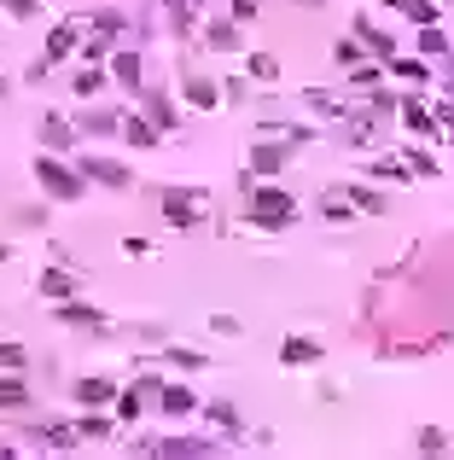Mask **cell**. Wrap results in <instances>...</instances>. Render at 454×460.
Segmentation results:
<instances>
[{
	"instance_id": "7dc6e473",
	"label": "cell",
	"mask_w": 454,
	"mask_h": 460,
	"mask_svg": "<svg viewBox=\"0 0 454 460\" xmlns=\"http://www.w3.org/2000/svg\"><path fill=\"white\" fill-rule=\"evenodd\" d=\"M257 12H262V0H227V18H234V24H250Z\"/></svg>"
},
{
	"instance_id": "3957f363",
	"label": "cell",
	"mask_w": 454,
	"mask_h": 460,
	"mask_svg": "<svg viewBox=\"0 0 454 460\" xmlns=\"http://www.w3.org/2000/svg\"><path fill=\"white\" fill-rule=\"evenodd\" d=\"M210 198L198 193V187H164V193H158V216H164L169 227H181V234H193V227H204L210 216Z\"/></svg>"
},
{
	"instance_id": "cb8c5ba5",
	"label": "cell",
	"mask_w": 454,
	"mask_h": 460,
	"mask_svg": "<svg viewBox=\"0 0 454 460\" xmlns=\"http://www.w3.org/2000/svg\"><path fill=\"white\" fill-rule=\"evenodd\" d=\"M315 210H320V222H332V227H350V222L361 216V210L350 204L344 187H338V193H320V198H315Z\"/></svg>"
},
{
	"instance_id": "9a60e30c",
	"label": "cell",
	"mask_w": 454,
	"mask_h": 460,
	"mask_svg": "<svg viewBox=\"0 0 454 460\" xmlns=\"http://www.w3.org/2000/svg\"><path fill=\"white\" fill-rule=\"evenodd\" d=\"M76 134H94V140H117L123 134V111H111V105H88L76 117Z\"/></svg>"
},
{
	"instance_id": "8992f818",
	"label": "cell",
	"mask_w": 454,
	"mask_h": 460,
	"mask_svg": "<svg viewBox=\"0 0 454 460\" xmlns=\"http://www.w3.org/2000/svg\"><path fill=\"white\" fill-rule=\"evenodd\" d=\"M35 292H42L47 303H65V297H82V292H88V274H76V268H70V257L58 251V263H47L42 274H35Z\"/></svg>"
},
{
	"instance_id": "4fadbf2b",
	"label": "cell",
	"mask_w": 454,
	"mask_h": 460,
	"mask_svg": "<svg viewBox=\"0 0 454 460\" xmlns=\"http://www.w3.org/2000/svg\"><path fill=\"white\" fill-rule=\"evenodd\" d=\"M350 35L361 42V53H367V58H390V53H396V35H390V29H379L367 12L350 18Z\"/></svg>"
},
{
	"instance_id": "7402d4cb",
	"label": "cell",
	"mask_w": 454,
	"mask_h": 460,
	"mask_svg": "<svg viewBox=\"0 0 454 460\" xmlns=\"http://www.w3.org/2000/svg\"><path fill=\"white\" fill-rule=\"evenodd\" d=\"M35 443L53 448V455H76V448H82V432H76V426H65V419H47L42 432H35Z\"/></svg>"
},
{
	"instance_id": "603a6c76",
	"label": "cell",
	"mask_w": 454,
	"mask_h": 460,
	"mask_svg": "<svg viewBox=\"0 0 454 460\" xmlns=\"http://www.w3.org/2000/svg\"><path fill=\"white\" fill-rule=\"evenodd\" d=\"M204 47H210V53H239L245 35H239L234 18H210V24H204Z\"/></svg>"
},
{
	"instance_id": "6f0895ef",
	"label": "cell",
	"mask_w": 454,
	"mask_h": 460,
	"mask_svg": "<svg viewBox=\"0 0 454 460\" xmlns=\"http://www.w3.org/2000/svg\"><path fill=\"white\" fill-rule=\"evenodd\" d=\"M449 6H454V0H449Z\"/></svg>"
},
{
	"instance_id": "e0dca14e",
	"label": "cell",
	"mask_w": 454,
	"mask_h": 460,
	"mask_svg": "<svg viewBox=\"0 0 454 460\" xmlns=\"http://www.w3.org/2000/svg\"><path fill=\"white\" fill-rule=\"evenodd\" d=\"M35 134H42V152H70V146H76V123L58 117V111H42Z\"/></svg>"
},
{
	"instance_id": "836d02e7",
	"label": "cell",
	"mask_w": 454,
	"mask_h": 460,
	"mask_svg": "<svg viewBox=\"0 0 454 460\" xmlns=\"http://www.w3.org/2000/svg\"><path fill=\"white\" fill-rule=\"evenodd\" d=\"M385 82V58H361V65H350V88L356 94H367V88Z\"/></svg>"
},
{
	"instance_id": "ee69618b",
	"label": "cell",
	"mask_w": 454,
	"mask_h": 460,
	"mask_svg": "<svg viewBox=\"0 0 454 460\" xmlns=\"http://www.w3.org/2000/svg\"><path fill=\"white\" fill-rule=\"evenodd\" d=\"M332 58H338V65H361L367 53H361V42H356V35H344V42L332 47Z\"/></svg>"
},
{
	"instance_id": "f546056e",
	"label": "cell",
	"mask_w": 454,
	"mask_h": 460,
	"mask_svg": "<svg viewBox=\"0 0 454 460\" xmlns=\"http://www.w3.org/2000/svg\"><path fill=\"white\" fill-rule=\"evenodd\" d=\"M76 432H82V443H105V437L117 432V419H105V408H82Z\"/></svg>"
},
{
	"instance_id": "d6986e66",
	"label": "cell",
	"mask_w": 454,
	"mask_h": 460,
	"mask_svg": "<svg viewBox=\"0 0 454 460\" xmlns=\"http://www.w3.org/2000/svg\"><path fill=\"white\" fill-rule=\"evenodd\" d=\"M117 140H128L135 152H151V146H158V140H169V134L151 123L146 111H123V134H117Z\"/></svg>"
},
{
	"instance_id": "74e56055",
	"label": "cell",
	"mask_w": 454,
	"mask_h": 460,
	"mask_svg": "<svg viewBox=\"0 0 454 460\" xmlns=\"http://www.w3.org/2000/svg\"><path fill=\"white\" fill-rule=\"evenodd\" d=\"M111 408H117V419H123V426H135V419L140 414H146V396H140V391H117V402H111Z\"/></svg>"
},
{
	"instance_id": "e575fe53",
	"label": "cell",
	"mask_w": 454,
	"mask_h": 460,
	"mask_svg": "<svg viewBox=\"0 0 454 460\" xmlns=\"http://www.w3.org/2000/svg\"><path fill=\"white\" fill-rule=\"evenodd\" d=\"M402 164H408V175H419V181H437L442 175V164L431 152H419V146H408V152H402Z\"/></svg>"
},
{
	"instance_id": "d6a6232c",
	"label": "cell",
	"mask_w": 454,
	"mask_h": 460,
	"mask_svg": "<svg viewBox=\"0 0 454 460\" xmlns=\"http://www.w3.org/2000/svg\"><path fill=\"white\" fill-rule=\"evenodd\" d=\"M303 105H309L315 117H344V111H350V105L332 94V88H303Z\"/></svg>"
},
{
	"instance_id": "db71d44e",
	"label": "cell",
	"mask_w": 454,
	"mask_h": 460,
	"mask_svg": "<svg viewBox=\"0 0 454 460\" xmlns=\"http://www.w3.org/2000/svg\"><path fill=\"white\" fill-rule=\"evenodd\" d=\"M12 455H18V448H12V443H0V460H12Z\"/></svg>"
},
{
	"instance_id": "8fae6325",
	"label": "cell",
	"mask_w": 454,
	"mask_h": 460,
	"mask_svg": "<svg viewBox=\"0 0 454 460\" xmlns=\"http://www.w3.org/2000/svg\"><path fill=\"white\" fill-rule=\"evenodd\" d=\"M198 391L187 385V379H164V391H158V414L164 419H187V414H198Z\"/></svg>"
},
{
	"instance_id": "5b68a950",
	"label": "cell",
	"mask_w": 454,
	"mask_h": 460,
	"mask_svg": "<svg viewBox=\"0 0 454 460\" xmlns=\"http://www.w3.org/2000/svg\"><path fill=\"white\" fill-rule=\"evenodd\" d=\"M291 164V146L274 134H257L250 140V152H245V175L250 181H280V169Z\"/></svg>"
},
{
	"instance_id": "f5cc1de1",
	"label": "cell",
	"mask_w": 454,
	"mask_h": 460,
	"mask_svg": "<svg viewBox=\"0 0 454 460\" xmlns=\"http://www.w3.org/2000/svg\"><path fill=\"white\" fill-rule=\"evenodd\" d=\"M385 6H390V12H408V0H385Z\"/></svg>"
},
{
	"instance_id": "ba28073f",
	"label": "cell",
	"mask_w": 454,
	"mask_h": 460,
	"mask_svg": "<svg viewBox=\"0 0 454 460\" xmlns=\"http://www.w3.org/2000/svg\"><path fill=\"white\" fill-rule=\"evenodd\" d=\"M385 76H390V82H402V88H413V94H426L437 70H431V58H419V53H402V47H396V53L385 58Z\"/></svg>"
},
{
	"instance_id": "d590c367",
	"label": "cell",
	"mask_w": 454,
	"mask_h": 460,
	"mask_svg": "<svg viewBox=\"0 0 454 460\" xmlns=\"http://www.w3.org/2000/svg\"><path fill=\"white\" fill-rule=\"evenodd\" d=\"M413 448H419V455H449L454 437H449V432H437V426H419V432H413Z\"/></svg>"
},
{
	"instance_id": "f1b7e54d",
	"label": "cell",
	"mask_w": 454,
	"mask_h": 460,
	"mask_svg": "<svg viewBox=\"0 0 454 460\" xmlns=\"http://www.w3.org/2000/svg\"><path fill=\"white\" fill-rule=\"evenodd\" d=\"M70 88H76V99H99L111 88V70H99V65H82L76 76H70Z\"/></svg>"
},
{
	"instance_id": "7c38bea8",
	"label": "cell",
	"mask_w": 454,
	"mask_h": 460,
	"mask_svg": "<svg viewBox=\"0 0 454 460\" xmlns=\"http://www.w3.org/2000/svg\"><path fill=\"white\" fill-rule=\"evenodd\" d=\"M216 437H158V443H146V455L158 460H198V455H216Z\"/></svg>"
},
{
	"instance_id": "7bdbcfd3",
	"label": "cell",
	"mask_w": 454,
	"mask_h": 460,
	"mask_svg": "<svg viewBox=\"0 0 454 460\" xmlns=\"http://www.w3.org/2000/svg\"><path fill=\"white\" fill-rule=\"evenodd\" d=\"M128 391H140V396H146L151 408H158V391H164V373H140L135 385H128Z\"/></svg>"
},
{
	"instance_id": "8d00e7d4",
	"label": "cell",
	"mask_w": 454,
	"mask_h": 460,
	"mask_svg": "<svg viewBox=\"0 0 454 460\" xmlns=\"http://www.w3.org/2000/svg\"><path fill=\"white\" fill-rule=\"evenodd\" d=\"M0 373H29V349L18 338H0Z\"/></svg>"
},
{
	"instance_id": "5bb4252c",
	"label": "cell",
	"mask_w": 454,
	"mask_h": 460,
	"mask_svg": "<svg viewBox=\"0 0 454 460\" xmlns=\"http://www.w3.org/2000/svg\"><path fill=\"white\" fill-rule=\"evenodd\" d=\"M396 123H402V128H408V134H413V140H426V134H437V117H431V105H426V99H419V94H413V88H408V94H402V99H396Z\"/></svg>"
},
{
	"instance_id": "ac0fdd59",
	"label": "cell",
	"mask_w": 454,
	"mask_h": 460,
	"mask_svg": "<svg viewBox=\"0 0 454 460\" xmlns=\"http://www.w3.org/2000/svg\"><path fill=\"white\" fill-rule=\"evenodd\" d=\"M140 111L164 128V134H175V128H181V111H175V99H169L164 88H140Z\"/></svg>"
},
{
	"instance_id": "277c9868",
	"label": "cell",
	"mask_w": 454,
	"mask_h": 460,
	"mask_svg": "<svg viewBox=\"0 0 454 460\" xmlns=\"http://www.w3.org/2000/svg\"><path fill=\"white\" fill-rule=\"evenodd\" d=\"M70 164L82 169L88 187H105V193H128V187H135V169L117 164V157H105V152H82V157H70Z\"/></svg>"
},
{
	"instance_id": "f907efd6",
	"label": "cell",
	"mask_w": 454,
	"mask_h": 460,
	"mask_svg": "<svg viewBox=\"0 0 454 460\" xmlns=\"http://www.w3.org/2000/svg\"><path fill=\"white\" fill-rule=\"evenodd\" d=\"M18 227H47V210H18Z\"/></svg>"
},
{
	"instance_id": "f35d334b",
	"label": "cell",
	"mask_w": 454,
	"mask_h": 460,
	"mask_svg": "<svg viewBox=\"0 0 454 460\" xmlns=\"http://www.w3.org/2000/svg\"><path fill=\"white\" fill-rule=\"evenodd\" d=\"M204 414H210V426H216V432H227V437L239 432V408H234V402H210Z\"/></svg>"
},
{
	"instance_id": "681fc988",
	"label": "cell",
	"mask_w": 454,
	"mask_h": 460,
	"mask_svg": "<svg viewBox=\"0 0 454 460\" xmlns=\"http://www.w3.org/2000/svg\"><path fill=\"white\" fill-rule=\"evenodd\" d=\"M210 333H221V338H239V321H234V315H210Z\"/></svg>"
},
{
	"instance_id": "9c48e42d",
	"label": "cell",
	"mask_w": 454,
	"mask_h": 460,
	"mask_svg": "<svg viewBox=\"0 0 454 460\" xmlns=\"http://www.w3.org/2000/svg\"><path fill=\"white\" fill-rule=\"evenodd\" d=\"M181 99H187V111H216L221 105V82H210L204 70H181Z\"/></svg>"
},
{
	"instance_id": "ab89813d",
	"label": "cell",
	"mask_w": 454,
	"mask_h": 460,
	"mask_svg": "<svg viewBox=\"0 0 454 460\" xmlns=\"http://www.w3.org/2000/svg\"><path fill=\"white\" fill-rule=\"evenodd\" d=\"M88 24H94V29H105L111 42H123V29H128V18H123V12H117V6H105V12H94V18H88Z\"/></svg>"
},
{
	"instance_id": "c3c4849f",
	"label": "cell",
	"mask_w": 454,
	"mask_h": 460,
	"mask_svg": "<svg viewBox=\"0 0 454 460\" xmlns=\"http://www.w3.org/2000/svg\"><path fill=\"white\" fill-rule=\"evenodd\" d=\"M47 76H53V65H47V53H42V58H29V70H24V82H29V88H42V82H47Z\"/></svg>"
},
{
	"instance_id": "52a82bcc",
	"label": "cell",
	"mask_w": 454,
	"mask_h": 460,
	"mask_svg": "<svg viewBox=\"0 0 454 460\" xmlns=\"http://www.w3.org/2000/svg\"><path fill=\"white\" fill-rule=\"evenodd\" d=\"M105 65H111V82L123 88V94L140 99V88H146V58H140V47H123V42H117Z\"/></svg>"
},
{
	"instance_id": "816d5d0a",
	"label": "cell",
	"mask_w": 454,
	"mask_h": 460,
	"mask_svg": "<svg viewBox=\"0 0 454 460\" xmlns=\"http://www.w3.org/2000/svg\"><path fill=\"white\" fill-rule=\"evenodd\" d=\"M123 257H151V245H146V239H135V234H128V239H123Z\"/></svg>"
},
{
	"instance_id": "1f68e13d",
	"label": "cell",
	"mask_w": 454,
	"mask_h": 460,
	"mask_svg": "<svg viewBox=\"0 0 454 460\" xmlns=\"http://www.w3.org/2000/svg\"><path fill=\"white\" fill-rule=\"evenodd\" d=\"M245 76H250L257 88H274V82H280V58H274V53H245Z\"/></svg>"
},
{
	"instance_id": "60d3db41",
	"label": "cell",
	"mask_w": 454,
	"mask_h": 460,
	"mask_svg": "<svg viewBox=\"0 0 454 460\" xmlns=\"http://www.w3.org/2000/svg\"><path fill=\"white\" fill-rule=\"evenodd\" d=\"M0 12L18 18V24H35L42 18V0H0Z\"/></svg>"
},
{
	"instance_id": "11a10c76",
	"label": "cell",
	"mask_w": 454,
	"mask_h": 460,
	"mask_svg": "<svg viewBox=\"0 0 454 460\" xmlns=\"http://www.w3.org/2000/svg\"><path fill=\"white\" fill-rule=\"evenodd\" d=\"M6 257H12V251H6V239H0V268H6Z\"/></svg>"
},
{
	"instance_id": "6da1fadb",
	"label": "cell",
	"mask_w": 454,
	"mask_h": 460,
	"mask_svg": "<svg viewBox=\"0 0 454 460\" xmlns=\"http://www.w3.org/2000/svg\"><path fill=\"white\" fill-rule=\"evenodd\" d=\"M245 210H250V227H262V234H280V227L297 222V198L274 181H250V175H245Z\"/></svg>"
},
{
	"instance_id": "f6af8a7d",
	"label": "cell",
	"mask_w": 454,
	"mask_h": 460,
	"mask_svg": "<svg viewBox=\"0 0 454 460\" xmlns=\"http://www.w3.org/2000/svg\"><path fill=\"white\" fill-rule=\"evenodd\" d=\"M221 99L245 105V99H250V76H227V82H221Z\"/></svg>"
},
{
	"instance_id": "44dd1931",
	"label": "cell",
	"mask_w": 454,
	"mask_h": 460,
	"mask_svg": "<svg viewBox=\"0 0 454 460\" xmlns=\"http://www.w3.org/2000/svg\"><path fill=\"white\" fill-rule=\"evenodd\" d=\"M320 356H327V349H320V338H309V333H291L286 344H280V362L286 367H320Z\"/></svg>"
},
{
	"instance_id": "ffe728a7",
	"label": "cell",
	"mask_w": 454,
	"mask_h": 460,
	"mask_svg": "<svg viewBox=\"0 0 454 460\" xmlns=\"http://www.w3.org/2000/svg\"><path fill=\"white\" fill-rule=\"evenodd\" d=\"M53 315H58L65 326H82V333H105V326H111L94 303H82V297H65V303H53Z\"/></svg>"
},
{
	"instance_id": "9f6ffc18",
	"label": "cell",
	"mask_w": 454,
	"mask_h": 460,
	"mask_svg": "<svg viewBox=\"0 0 454 460\" xmlns=\"http://www.w3.org/2000/svg\"><path fill=\"white\" fill-rule=\"evenodd\" d=\"M0 94H6V76H0Z\"/></svg>"
},
{
	"instance_id": "83f0119b",
	"label": "cell",
	"mask_w": 454,
	"mask_h": 460,
	"mask_svg": "<svg viewBox=\"0 0 454 460\" xmlns=\"http://www.w3.org/2000/svg\"><path fill=\"white\" fill-rule=\"evenodd\" d=\"M158 362H164V367H175V373H198V367H210V356H204V349L164 344V349H158Z\"/></svg>"
},
{
	"instance_id": "4316f807",
	"label": "cell",
	"mask_w": 454,
	"mask_h": 460,
	"mask_svg": "<svg viewBox=\"0 0 454 460\" xmlns=\"http://www.w3.org/2000/svg\"><path fill=\"white\" fill-rule=\"evenodd\" d=\"M449 29H442V24H419V29H413V53H419V58H442V53H449Z\"/></svg>"
},
{
	"instance_id": "2e32d148",
	"label": "cell",
	"mask_w": 454,
	"mask_h": 460,
	"mask_svg": "<svg viewBox=\"0 0 454 460\" xmlns=\"http://www.w3.org/2000/svg\"><path fill=\"white\" fill-rule=\"evenodd\" d=\"M70 396H76V408H111V402H117V379H105V373H82Z\"/></svg>"
},
{
	"instance_id": "4dcf8cb0",
	"label": "cell",
	"mask_w": 454,
	"mask_h": 460,
	"mask_svg": "<svg viewBox=\"0 0 454 460\" xmlns=\"http://www.w3.org/2000/svg\"><path fill=\"white\" fill-rule=\"evenodd\" d=\"M344 193H350V204H356V210H361V216H385V210H390V198H385V193H379V187H367V181H356V187H344Z\"/></svg>"
},
{
	"instance_id": "484cf974",
	"label": "cell",
	"mask_w": 454,
	"mask_h": 460,
	"mask_svg": "<svg viewBox=\"0 0 454 460\" xmlns=\"http://www.w3.org/2000/svg\"><path fill=\"white\" fill-rule=\"evenodd\" d=\"M361 169H367V181H379V187H402V181H413L402 157H367Z\"/></svg>"
},
{
	"instance_id": "30bf717a",
	"label": "cell",
	"mask_w": 454,
	"mask_h": 460,
	"mask_svg": "<svg viewBox=\"0 0 454 460\" xmlns=\"http://www.w3.org/2000/svg\"><path fill=\"white\" fill-rule=\"evenodd\" d=\"M82 29H88V18H70V24H53L47 29V65H65V58H76L82 53Z\"/></svg>"
},
{
	"instance_id": "bcb514c9",
	"label": "cell",
	"mask_w": 454,
	"mask_h": 460,
	"mask_svg": "<svg viewBox=\"0 0 454 460\" xmlns=\"http://www.w3.org/2000/svg\"><path fill=\"white\" fill-rule=\"evenodd\" d=\"M431 117H437V134H454V94L437 99V105H431Z\"/></svg>"
},
{
	"instance_id": "b9f144b4",
	"label": "cell",
	"mask_w": 454,
	"mask_h": 460,
	"mask_svg": "<svg viewBox=\"0 0 454 460\" xmlns=\"http://www.w3.org/2000/svg\"><path fill=\"white\" fill-rule=\"evenodd\" d=\"M402 18H408L413 29H419V24H437V0H408V12H402Z\"/></svg>"
},
{
	"instance_id": "7a4b0ae2",
	"label": "cell",
	"mask_w": 454,
	"mask_h": 460,
	"mask_svg": "<svg viewBox=\"0 0 454 460\" xmlns=\"http://www.w3.org/2000/svg\"><path fill=\"white\" fill-rule=\"evenodd\" d=\"M35 187H42L53 204H76V198L88 193V181H82V169L76 164H65V152H35Z\"/></svg>"
},
{
	"instance_id": "d4e9b609",
	"label": "cell",
	"mask_w": 454,
	"mask_h": 460,
	"mask_svg": "<svg viewBox=\"0 0 454 460\" xmlns=\"http://www.w3.org/2000/svg\"><path fill=\"white\" fill-rule=\"evenodd\" d=\"M29 402H35V396H29V379L24 373H0V408H6V414H29Z\"/></svg>"
}]
</instances>
